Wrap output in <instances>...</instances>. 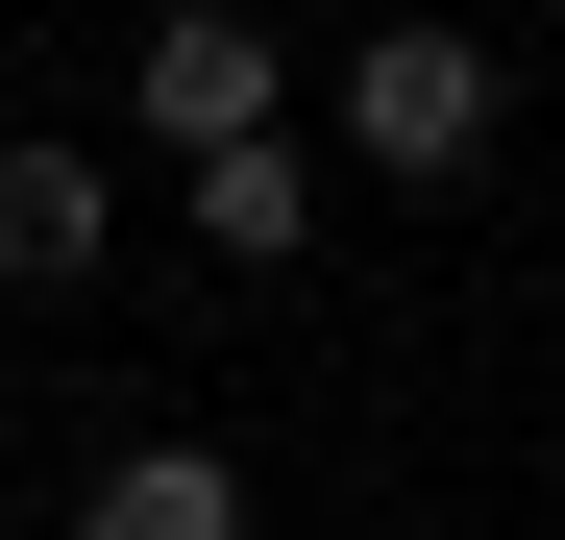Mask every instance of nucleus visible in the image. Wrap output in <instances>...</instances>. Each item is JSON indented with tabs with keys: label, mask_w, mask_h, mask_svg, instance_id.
<instances>
[{
	"label": "nucleus",
	"mask_w": 565,
	"mask_h": 540,
	"mask_svg": "<svg viewBox=\"0 0 565 540\" xmlns=\"http://www.w3.org/2000/svg\"><path fill=\"white\" fill-rule=\"evenodd\" d=\"M344 148L369 172H467V148H492V50H467V25H369L344 50Z\"/></svg>",
	"instance_id": "nucleus-1"
},
{
	"label": "nucleus",
	"mask_w": 565,
	"mask_h": 540,
	"mask_svg": "<svg viewBox=\"0 0 565 540\" xmlns=\"http://www.w3.org/2000/svg\"><path fill=\"white\" fill-rule=\"evenodd\" d=\"M124 99H148V148H172V172H198V148H246V123H270V25H246V0H172Z\"/></svg>",
	"instance_id": "nucleus-2"
},
{
	"label": "nucleus",
	"mask_w": 565,
	"mask_h": 540,
	"mask_svg": "<svg viewBox=\"0 0 565 540\" xmlns=\"http://www.w3.org/2000/svg\"><path fill=\"white\" fill-rule=\"evenodd\" d=\"M99 246H124V172L99 148H0V295H74Z\"/></svg>",
	"instance_id": "nucleus-3"
},
{
	"label": "nucleus",
	"mask_w": 565,
	"mask_h": 540,
	"mask_svg": "<svg viewBox=\"0 0 565 540\" xmlns=\"http://www.w3.org/2000/svg\"><path fill=\"white\" fill-rule=\"evenodd\" d=\"M198 246H222V270H296V246H320V148H296V123L198 148Z\"/></svg>",
	"instance_id": "nucleus-4"
},
{
	"label": "nucleus",
	"mask_w": 565,
	"mask_h": 540,
	"mask_svg": "<svg viewBox=\"0 0 565 540\" xmlns=\"http://www.w3.org/2000/svg\"><path fill=\"white\" fill-rule=\"evenodd\" d=\"M74 540H246V467L222 442H124V467L74 492Z\"/></svg>",
	"instance_id": "nucleus-5"
}]
</instances>
